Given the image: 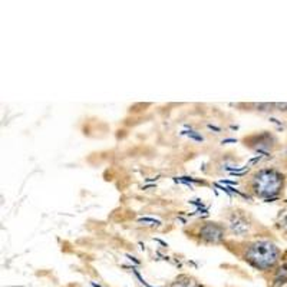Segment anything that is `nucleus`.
<instances>
[{
	"label": "nucleus",
	"mask_w": 287,
	"mask_h": 287,
	"mask_svg": "<svg viewBox=\"0 0 287 287\" xmlns=\"http://www.w3.org/2000/svg\"><path fill=\"white\" fill-rule=\"evenodd\" d=\"M279 252L276 245L269 241H257L248 247L245 260L260 270H269L277 263Z\"/></svg>",
	"instance_id": "1"
},
{
	"label": "nucleus",
	"mask_w": 287,
	"mask_h": 287,
	"mask_svg": "<svg viewBox=\"0 0 287 287\" xmlns=\"http://www.w3.org/2000/svg\"><path fill=\"white\" fill-rule=\"evenodd\" d=\"M283 225H287V217L283 220Z\"/></svg>",
	"instance_id": "4"
},
{
	"label": "nucleus",
	"mask_w": 287,
	"mask_h": 287,
	"mask_svg": "<svg viewBox=\"0 0 287 287\" xmlns=\"http://www.w3.org/2000/svg\"><path fill=\"white\" fill-rule=\"evenodd\" d=\"M283 177L273 169H263L254 175L253 188L254 193L260 197L276 196L281 188Z\"/></svg>",
	"instance_id": "2"
},
{
	"label": "nucleus",
	"mask_w": 287,
	"mask_h": 287,
	"mask_svg": "<svg viewBox=\"0 0 287 287\" xmlns=\"http://www.w3.org/2000/svg\"><path fill=\"white\" fill-rule=\"evenodd\" d=\"M203 237L208 241H218L223 237V228L216 224H208L203 228Z\"/></svg>",
	"instance_id": "3"
}]
</instances>
